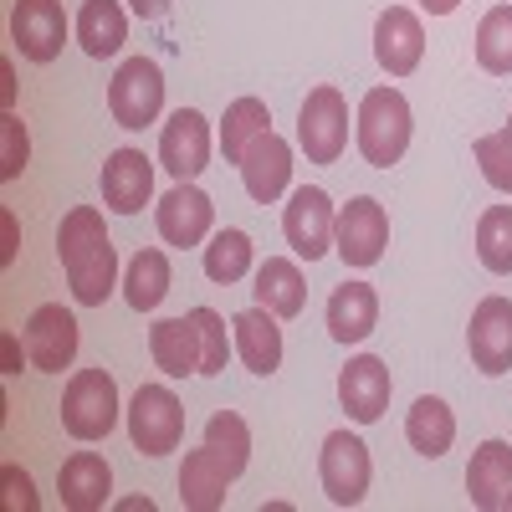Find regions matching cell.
Listing matches in <instances>:
<instances>
[{
	"label": "cell",
	"mask_w": 512,
	"mask_h": 512,
	"mask_svg": "<svg viewBox=\"0 0 512 512\" xmlns=\"http://www.w3.org/2000/svg\"><path fill=\"white\" fill-rule=\"evenodd\" d=\"M57 492H62V507L72 512H98L113 492V472H108V461L98 451H77L62 461V472H57Z\"/></svg>",
	"instance_id": "obj_21"
},
{
	"label": "cell",
	"mask_w": 512,
	"mask_h": 512,
	"mask_svg": "<svg viewBox=\"0 0 512 512\" xmlns=\"http://www.w3.org/2000/svg\"><path fill=\"white\" fill-rule=\"evenodd\" d=\"M251 297H256V308H267L272 318H297L303 303H308V282H303V272H297V262H287V256H267V262L256 267Z\"/></svg>",
	"instance_id": "obj_24"
},
{
	"label": "cell",
	"mask_w": 512,
	"mask_h": 512,
	"mask_svg": "<svg viewBox=\"0 0 512 512\" xmlns=\"http://www.w3.org/2000/svg\"><path fill=\"white\" fill-rule=\"evenodd\" d=\"M297 144H303L308 164H338L349 149V103L338 88H313L303 113H297Z\"/></svg>",
	"instance_id": "obj_4"
},
{
	"label": "cell",
	"mask_w": 512,
	"mask_h": 512,
	"mask_svg": "<svg viewBox=\"0 0 512 512\" xmlns=\"http://www.w3.org/2000/svg\"><path fill=\"white\" fill-rule=\"evenodd\" d=\"M26 359L41 374H62L77 359V318L62 303H41L26 318Z\"/></svg>",
	"instance_id": "obj_11"
},
{
	"label": "cell",
	"mask_w": 512,
	"mask_h": 512,
	"mask_svg": "<svg viewBox=\"0 0 512 512\" xmlns=\"http://www.w3.org/2000/svg\"><path fill=\"white\" fill-rule=\"evenodd\" d=\"M507 507H512V497H507Z\"/></svg>",
	"instance_id": "obj_44"
},
{
	"label": "cell",
	"mask_w": 512,
	"mask_h": 512,
	"mask_svg": "<svg viewBox=\"0 0 512 512\" xmlns=\"http://www.w3.org/2000/svg\"><path fill=\"white\" fill-rule=\"evenodd\" d=\"M108 113L118 128H149L164 113V72L149 57H128L108 82Z\"/></svg>",
	"instance_id": "obj_6"
},
{
	"label": "cell",
	"mask_w": 512,
	"mask_h": 512,
	"mask_svg": "<svg viewBox=\"0 0 512 512\" xmlns=\"http://www.w3.org/2000/svg\"><path fill=\"white\" fill-rule=\"evenodd\" d=\"M477 67L492 77L512 72V6H492L477 26Z\"/></svg>",
	"instance_id": "obj_31"
},
{
	"label": "cell",
	"mask_w": 512,
	"mask_h": 512,
	"mask_svg": "<svg viewBox=\"0 0 512 512\" xmlns=\"http://www.w3.org/2000/svg\"><path fill=\"white\" fill-rule=\"evenodd\" d=\"M123 41H128V16H123L118 0H82V11H77V47L88 52L93 62H103V57L123 52Z\"/></svg>",
	"instance_id": "obj_26"
},
{
	"label": "cell",
	"mask_w": 512,
	"mask_h": 512,
	"mask_svg": "<svg viewBox=\"0 0 512 512\" xmlns=\"http://www.w3.org/2000/svg\"><path fill=\"white\" fill-rule=\"evenodd\" d=\"M466 349L482 374H507L512 369V303L507 297H482L472 328H466Z\"/></svg>",
	"instance_id": "obj_14"
},
{
	"label": "cell",
	"mask_w": 512,
	"mask_h": 512,
	"mask_svg": "<svg viewBox=\"0 0 512 512\" xmlns=\"http://www.w3.org/2000/svg\"><path fill=\"white\" fill-rule=\"evenodd\" d=\"M210 221H216V205H210V195L195 185V180H180L175 190H169L159 205H154V226L169 246H200L210 236Z\"/></svg>",
	"instance_id": "obj_10"
},
{
	"label": "cell",
	"mask_w": 512,
	"mask_h": 512,
	"mask_svg": "<svg viewBox=\"0 0 512 512\" xmlns=\"http://www.w3.org/2000/svg\"><path fill=\"white\" fill-rule=\"evenodd\" d=\"M0 482H6V507L11 512H36L41 507V497H36V487H31V477L21 472V466H0Z\"/></svg>",
	"instance_id": "obj_37"
},
{
	"label": "cell",
	"mask_w": 512,
	"mask_h": 512,
	"mask_svg": "<svg viewBox=\"0 0 512 512\" xmlns=\"http://www.w3.org/2000/svg\"><path fill=\"white\" fill-rule=\"evenodd\" d=\"M128 6H134V11L144 16V21H159V16H164L169 6H175V0H128Z\"/></svg>",
	"instance_id": "obj_40"
},
{
	"label": "cell",
	"mask_w": 512,
	"mask_h": 512,
	"mask_svg": "<svg viewBox=\"0 0 512 512\" xmlns=\"http://www.w3.org/2000/svg\"><path fill=\"white\" fill-rule=\"evenodd\" d=\"M410 128H415V118H410V103H405L400 88H369L364 103H359V154H364V164H374V169L400 164L405 149H410Z\"/></svg>",
	"instance_id": "obj_1"
},
{
	"label": "cell",
	"mask_w": 512,
	"mask_h": 512,
	"mask_svg": "<svg viewBox=\"0 0 512 512\" xmlns=\"http://www.w3.org/2000/svg\"><path fill=\"white\" fill-rule=\"evenodd\" d=\"M128 441L139 456H169L185 441V405L169 384H139L128 400Z\"/></svg>",
	"instance_id": "obj_3"
},
{
	"label": "cell",
	"mask_w": 512,
	"mask_h": 512,
	"mask_svg": "<svg viewBox=\"0 0 512 512\" xmlns=\"http://www.w3.org/2000/svg\"><path fill=\"white\" fill-rule=\"evenodd\" d=\"M118 384L108 369H77L62 390V431L72 441H103L118 425Z\"/></svg>",
	"instance_id": "obj_2"
},
{
	"label": "cell",
	"mask_w": 512,
	"mask_h": 512,
	"mask_svg": "<svg viewBox=\"0 0 512 512\" xmlns=\"http://www.w3.org/2000/svg\"><path fill=\"white\" fill-rule=\"evenodd\" d=\"M0 354H6V374H21V344H16V333L0 338Z\"/></svg>",
	"instance_id": "obj_41"
},
{
	"label": "cell",
	"mask_w": 512,
	"mask_h": 512,
	"mask_svg": "<svg viewBox=\"0 0 512 512\" xmlns=\"http://www.w3.org/2000/svg\"><path fill=\"white\" fill-rule=\"evenodd\" d=\"M0 103H6V113H16V72H11V62H0Z\"/></svg>",
	"instance_id": "obj_39"
},
{
	"label": "cell",
	"mask_w": 512,
	"mask_h": 512,
	"mask_svg": "<svg viewBox=\"0 0 512 512\" xmlns=\"http://www.w3.org/2000/svg\"><path fill=\"white\" fill-rule=\"evenodd\" d=\"M384 246H390V216L374 195H354L344 210H338L333 226V251L344 256V267H374Z\"/></svg>",
	"instance_id": "obj_7"
},
{
	"label": "cell",
	"mask_w": 512,
	"mask_h": 512,
	"mask_svg": "<svg viewBox=\"0 0 512 512\" xmlns=\"http://www.w3.org/2000/svg\"><path fill=\"white\" fill-rule=\"evenodd\" d=\"M123 512H154V502H149V497H128Z\"/></svg>",
	"instance_id": "obj_43"
},
{
	"label": "cell",
	"mask_w": 512,
	"mask_h": 512,
	"mask_svg": "<svg viewBox=\"0 0 512 512\" xmlns=\"http://www.w3.org/2000/svg\"><path fill=\"white\" fill-rule=\"evenodd\" d=\"M318 477H323V492L333 507H359L369 497V482H374L369 446L354 431H333L318 451Z\"/></svg>",
	"instance_id": "obj_5"
},
{
	"label": "cell",
	"mask_w": 512,
	"mask_h": 512,
	"mask_svg": "<svg viewBox=\"0 0 512 512\" xmlns=\"http://www.w3.org/2000/svg\"><path fill=\"white\" fill-rule=\"evenodd\" d=\"M477 256L497 277H512V205H487L477 221Z\"/></svg>",
	"instance_id": "obj_30"
},
{
	"label": "cell",
	"mask_w": 512,
	"mask_h": 512,
	"mask_svg": "<svg viewBox=\"0 0 512 512\" xmlns=\"http://www.w3.org/2000/svg\"><path fill=\"white\" fill-rule=\"evenodd\" d=\"M267 128H272V113H267L262 98H236L226 108V118H221V154H226V164H241L251 139H262Z\"/></svg>",
	"instance_id": "obj_29"
},
{
	"label": "cell",
	"mask_w": 512,
	"mask_h": 512,
	"mask_svg": "<svg viewBox=\"0 0 512 512\" xmlns=\"http://www.w3.org/2000/svg\"><path fill=\"white\" fill-rule=\"evenodd\" d=\"M466 497H472V507H482V512L507 507V497H512V446L507 441L492 436V441L477 446L472 466H466Z\"/></svg>",
	"instance_id": "obj_19"
},
{
	"label": "cell",
	"mask_w": 512,
	"mask_h": 512,
	"mask_svg": "<svg viewBox=\"0 0 512 512\" xmlns=\"http://www.w3.org/2000/svg\"><path fill=\"white\" fill-rule=\"evenodd\" d=\"M390 390H395V379L384 369V359H374V354L349 359L344 374H338V400H344L349 420H359V425H374L390 410Z\"/></svg>",
	"instance_id": "obj_15"
},
{
	"label": "cell",
	"mask_w": 512,
	"mask_h": 512,
	"mask_svg": "<svg viewBox=\"0 0 512 512\" xmlns=\"http://www.w3.org/2000/svg\"><path fill=\"white\" fill-rule=\"evenodd\" d=\"M16 262V216L11 210H0V267Z\"/></svg>",
	"instance_id": "obj_38"
},
{
	"label": "cell",
	"mask_w": 512,
	"mask_h": 512,
	"mask_svg": "<svg viewBox=\"0 0 512 512\" xmlns=\"http://www.w3.org/2000/svg\"><path fill=\"white\" fill-rule=\"evenodd\" d=\"M333 226H338V210H333V200L318 185L292 190V200L282 210V236H287V246L297 256H308V262L328 256L333 251Z\"/></svg>",
	"instance_id": "obj_8"
},
{
	"label": "cell",
	"mask_w": 512,
	"mask_h": 512,
	"mask_svg": "<svg viewBox=\"0 0 512 512\" xmlns=\"http://www.w3.org/2000/svg\"><path fill=\"white\" fill-rule=\"evenodd\" d=\"M205 446L231 466V477L246 472V461H251V431H246V420L236 410H216V415L205 420Z\"/></svg>",
	"instance_id": "obj_33"
},
{
	"label": "cell",
	"mask_w": 512,
	"mask_h": 512,
	"mask_svg": "<svg viewBox=\"0 0 512 512\" xmlns=\"http://www.w3.org/2000/svg\"><path fill=\"white\" fill-rule=\"evenodd\" d=\"M98 185H103V205L108 210H118V216H139V210L149 205V195H154V164H149L144 149H113L103 159Z\"/></svg>",
	"instance_id": "obj_13"
},
{
	"label": "cell",
	"mask_w": 512,
	"mask_h": 512,
	"mask_svg": "<svg viewBox=\"0 0 512 512\" xmlns=\"http://www.w3.org/2000/svg\"><path fill=\"white\" fill-rule=\"evenodd\" d=\"M246 272H251V236L246 231H216V236H210V246H205V277L231 287Z\"/></svg>",
	"instance_id": "obj_32"
},
{
	"label": "cell",
	"mask_w": 512,
	"mask_h": 512,
	"mask_svg": "<svg viewBox=\"0 0 512 512\" xmlns=\"http://www.w3.org/2000/svg\"><path fill=\"white\" fill-rule=\"evenodd\" d=\"M472 154H477V164H482L487 185L502 190V195H512V123L497 128V134H482V139L472 144Z\"/></svg>",
	"instance_id": "obj_34"
},
{
	"label": "cell",
	"mask_w": 512,
	"mask_h": 512,
	"mask_svg": "<svg viewBox=\"0 0 512 512\" xmlns=\"http://www.w3.org/2000/svg\"><path fill=\"white\" fill-rule=\"evenodd\" d=\"M287 180H292V144L267 128L262 139H251V149L241 159V185L256 205H272L287 190Z\"/></svg>",
	"instance_id": "obj_17"
},
{
	"label": "cell",
	"mask_w": 512,
	"mask_h": 512,
	"mask_svg": "<svg viewBox=\"0 0 512 512\" xmlns=\"http://www.w3.org/2000/svg\"><path fill=\"white\" fill-rule=\"evenodd\" d=\"M62 272H67V287H72V297H77L82 308H103L108 297H113V287H118V251L103 236L93 246H82L77 256H67Z\"/></svg>",
	"instance_id": "obj_18"
},
{
	"label": "cell",
	"mask_w": 512,
	"mask_h": 512,
	"mask_svg": "<svg viewBox=\"0 0 512 512\" xmlns=\"http://www.w3.org/2000/svg\"><path fill=\"white\" fill-rule=\"evenodd\" d=\"M405 441L420 451V456H446L451 451V441H456V415H451V405L446 400H436V395H420L415 405H410V415H405Z\"/></svg>",
	"instance_id": "obj_27"
},
{
	"label": "cell",
	"mask_w": 512,
	"mask_h": 512,
	"mask_svg": "<svg viewBox=\"0 0 512 512\" xmlns=\"http://www.w3.org/2000/svg\"><path fill=\"white\" fill-rule=\"evenodd\" d=\"M11 41L26 62H57L67 47L62 0H16L11 6Z\"/></svg>",
	"instance_id": "obj_9"
},
{
	"label": "cell",
	"mask_w": 512,
	"mask_h": 512,
	"mask_svg": "<svg viewBox=\"0 0 512 512\" xmlns=\"http://www.w3.org/2000/svg\"><path fill=\"white\" fill-rule=\"evenodd\" d=\"M379 323V292L369 282H344L328 297V333L338 344H364Z\"/></svg>",
	"instance_id": "obj_23"
},
{
	"label": "cell",
	"mask_w": 512,
	"mask_h": 512,
	"mask_svg": "<svg viewBox=\"0 0 512 512\" xmlns=\"http://www.w3.org/2000/svg\"><path fill=\"white\" fill-rule=\"evenodd\" d=\"M425 57V31H420V16L405 11V6H390L379 11L374 21V62L390 72V77H410Z\"/></svg>",
	"instance_id": "obj_16"
},
{
	"label": "cell",
	"mask_w": 512,
	"mask_h": 512,
	"mask_svg": "<svg viewBox=\"0 0 512 512\" xmlns=\"http://www.w3.org/2000/svg\"><path fill=\"white\" fill-rule=\"evenodd\" d=\"M169 292V256L159 246H139V256L123 272V297L134 313H154Z\"/></svg>",
	"instance_id": "obj_28"
},
{
	"label": "cell",
	"mask_w": 512,
	"mask_h": 512,
	"mask_svg": "<svg viewBox=\"0 0 512 512\" xmlns=\"http://www.w3.org/2000/svg\"><path fill=\"white\" fill-rule=\"evenodd\" d=\"M159 164L175 180H195L200 169L210 164V123L195 108H175L159 134Z\"/></svg>",
	"instance_id": "obj_12"
},
{
	"label": "cell",
	"mask_w": 512,
	"mask_h": 512,
	"mask_svg": "<svg viewBox=\"0 0 512 512\" xmlns=\"http://www.w3.org/2000/svg\"><path fill=\"white\" fill-rule=\"evenodd\" d=\"M461 6V0H420V11H431V16H451Z\"/></svg>",
	"instance_id": "obj_42"
},
{
	"label": "cell",
	"mask_w": 512,
	"mask_h": 512,
	"mask_svg": "<svg viewBox=\"0 0 512 512\" xmlns=\"http://www.w3.org/2000/svg\"><path fill=\"white\" fill-rule=\"evenodd\" d=\"M190 318L200 328V374H221L231 359V344H236V338H226V318L216 308H195Z\"/></svg>",
	"instance_id": "obj_35"
},
{
	"label": "cell",
	"mask_w": 512,
	"mask_h": 512,
	"mask_svg": "<svg viewBox=\"0 0 512 512\" xmlns=\"http://www.w3.org/2000/svg\"><path fill=\"white\" fill-rule=\"evenodd\" d=\"M231 338H236V354L251 374H277L282 369V328L267 308H246L231 318Z\"/></svg>",
	"instance_id": "obj_20"
},
{
	"label": "cell",
	"mask_w": 512,
	"mask_h": 512,
	"mask_svg": "<svg viewBox=\"0 0 512 512\" xmlns=\"http://www.w3.org/2000/svg\"><path fill=\"white\" fill-rule=\"evenodd\" d=\"M231 482H236L231 466L210 451V446H200V451H190L185 466H180V502H185L190 512H216V507H226V487H231Z\"/></svg>",
	"instance_id": "obj_22"
},
{
	"label": "cell",
	"mask_w": 512,
	"mask_h": 512,
	"mask_svg": "<svg viewBox=\"0 0 512 512\" xmlns=\"http://www.w3.org/2000/svg\"><path fill=\"white\" fill-rule=\"evenodd\" d=\"M149 354L169 379L200 374V328H195V318H159L149 328Z\"/></svg>",
	"instance_id": "obj_25"
},
{
	"label": "cell",
	"mask_w": 512,
	"mask_h": 512,
	"mask_svg": "<svg viewBox=\"0 0 512 512\" xmlns=\"http://www.w3.org/2000/svg\"><path fill=\"white\" fill-rule=\"evenodd\" d=\"M26 154H31V139H26V123L16 113L0 118V180H21V169H26Z\"/></svg>",
	"instance_id": "obj_36"
}]
</instances>
